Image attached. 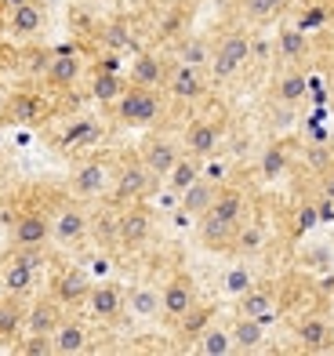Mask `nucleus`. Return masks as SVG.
<instances>
[{
	"label": "nucleus",
	"instance_id": "obj_1",
	"mask_svg": "<svg viewBox=\"0 0 334 356\" xmlns=\"http://www.w3.org/2000/svg\"><path fill=\"white\" fill-rule=\"evenodd\" d=\"M156 178L146 164H142V156L138 153H124L117 156V168H113V186H109V204L113 207H127V204H135L142 200L149 189H156Z\"/></svg>",
	"mask_w": 334,
	"mask_h": 356
},
{
	"label": "nucleus",
	"instance_id": "obj_2",
	"mask_svg": "<svg viewBox=\"0 0 334 356\" xmlns=\"http://www.w3.org/2000/svg\"><path fill=\"white\" fill-rule=\"evenodd\" d=\"M247 62H251V33L240 26L226 29V33L215 40V51H211V62H208L211 84H229Z\"/></svg>",
	"mask_w": 334,
	"mask_h": 356
},
{
	"label": "nucleus",
	"instance_id": "obj_3",
	"mask_svg": "<svg viewBox=\"0 0 334 356\" xmlns=\"http://www.w3.org/2000/svg\"><path fill=\"white\" fill-rule=\"evenodd\" d=\"M113 113L124 127H153L164 117V95H160V88H142V84L127 80Z\"/></svg>",
	"mask_w": 334,
	"mask_h": 356
},
{
	"label": "nucleus",
	"instance_id": "obj_4",
	"mask_svg": "<svg viewBox=\"0 0 334 356\" xmlns=\"http://www.w3.org/2000/svg\"><path fill=\"white\" fill-rule=\"evenodd\" d=\"M44 248H15L11 262L4 266L0 273V287H4V295H15V298H26L29 291L37 287V273L44 266Z\"/></svg>",
	"mask_w": 334,
	"mask_h": 356
},
{
	"label": "nucleus",
	"instance_id": "obj_5",
	"mask_svg": "<svg viewBox=\"0 0 334 356\" xmlns=\"http://www.w3.org/2000/svg\"><path fill=\"white\" fill-rule=\"evenodd\" d=\"M113 186V160L109 156H87L69 175V193L76 200H99Z\"/></svg>",
	"mask_w": 334,
	"mask_h": 356
},
{
	"label": "nucleus",
	"instance_id": "obj_6",
	"mask_svg": "<svg viewBox=\"0 0 334 356\" xmlns=\"http://www.w3.org/2000/svg\"><path fill=\"white\" fill-rule=\"evenodd\" d=\"M84 80V58L73 44H62L51 47V62H47V73H44V88H51L58 95L73 91L76 84Z\"/></svg>",
	"mask_w": 334,
	"mask_h": 356
},
{
	"label": "nucleus",
	"instance_id": "obj_7",
	"mask_svg": "<svg viewBox=\"0 0 334 356\" xmlns=\"http://www.w3.org/2000/svg\"><path fill=\"white\" fill-rule=\"evenodd\" d=\"M87 316L94 323H120L124 313H127V298H124V287L117 280H94L91 291H87Z\"/></svg>",
	"mask_w": 334,
	"mask_h": 356
},
{
	"label": "nucleus",
	"instance_id": "obj_8",
	"mask_svg": "<svg viewBox=\"0 0 334 356\" xmlns=\"http://www.w3.org/2000/svg\"><path fill=\"white\" fill-rule=\"evenodd\" d=\"M47 113H51V102L40 88H22V91H11V99L0 113V124H15V127H29V124H40Z\"/></svg>",
	"mask_w": 334,
	"mask_h": 356
},
{
	"label": "nucleus",
	"instance_id": "obj_9",
	"mask_svg": "<svg viewBox=\"0 0 334 356\" xmlns=\"http://www.w3.org/2000/svg\"><path fill=\"white\" fill-rule=\"evenodd\" d=\"M208 84H211V76L208 70H200V66H189V62H178L174 58L171 66H167V80H164V88L174 102H197L208 95Z\"/></svg>",
	"mask_w": 334,
	"mask_h": 356
},
{
	"label": "nucleus",
	"instance_id": "obj_10",
	"mask_svg": "<svg viewBox=\"0 0 334 356\" xmlns=\"http://www.w3.org/2000/svg\"><path fill=\"white\" fill-rule=\"evenodd\" d=\"M222 135H226V127H222L218 117H197L185 124L182 131V153L197 156V160H211L222 145Z\"/></svg>",
	"mask_w": 334,
	"mask_h": 356
},
{
	"label": "nucleus",
	"instance_id": "obj_11",
	"mask_svg": "<svg viewBox=\"0 0 334 356\" xmlns=\"http://www.w3.org/2000/svg\"><path fill=\"white\" fill-rule=\"evenodd\" d=\"M91 236V215L81 204H62L51 215V240L62 248H76Z\"/></svg>",
	"mask_w": 334,
	"mask_h": 356
},
{
	"label": "nucleus",
	"instance_id": "obj_12",
	"mask_svg": "<svg viewBox=\"0 0 334 356\" xmlns=\"http://www.w3.org/2000/svg\"><path fill=\"white\" fill-rule=\"evenodd\" d=\"M200 298H197V284H193V277L189 273H171L167 277V284L160 287V320H167V323H174L182 313H189L197 305Z\"/></svg>",
	"mask_w": 334,
	"mask_h": 356
},
{
	"label": "nucleus",
	"instance_id": "obj_13",
	"mask_svg": "<svg viewBox=\"0 0 334 356\" xmlns=\"http://www.w3.org/2000/svg\"><path fill=\"white\" fill-rule=\"evenodd\" d=\"M47 29V8L44 0H22L8 11V37H15L19 44L37 40Z\"/></svg>",
	"mask_w": 334,
	"mask_h": 356
},
{
	"label": "nucleus",
	"instance_id": "obj_14",
	"mask_svg": "<svg viewBox=\"0 0 334 356\" xmlns=\"http://www.w3.org/2000/svg\"><path fill=\"white\" fill-rule=\"evenodd\" d=\"M153 233H156V222L149 215V207H142L138 200L120 207V248L138 251L153 240Z\"/></svg>",
	"mask_w": 334,
	"mask_h": 356
},
{
	"label": "nucleus",
	"instance_id": "obj_15",
	"mask_svg": "<svg viewBox=\"0 0 334 356\" xmlns=\"http://www.w3.org/2000/svg\"><path fill=\"white\" fill-rule=\"evenodd\" d=\"M294 342L301 353H331L334 346V320L327 313H309L298 320L294 327Z\"/></svg>",
	"mask_w": 334,
	"mask_h": 356
},
{
	"label": "nucleus",
	"instance_id": "obj_16",
	"mask_svg": "<svg viewBox=\"0 0 334 356\" xmlns=\"http://www.w3.org/2000/svg\"><path fill=\"white\" fill-rule=\"evenodd\" d=\"M91 284H94V280L87 277V269H81V266H62L55 277H51V295L66 305V309H76V305L87 302Z\"/></svg>",
	"mask_w": 334,
	"mask_h": 356
},
{
	"label": "nucleus",
	"instance_id": "obj_17",
	"mask_svg": "<svg viewBox=\"0 0 334 356\" xmlns=\"http://www.w3.org/2000/svg\"><path fill=\"white\" fill-rule=\"evenodd\" d=\"M51 240V218L44 211H19L11 218V244L15 248H44Z\"/></svg>",
	"mask_w": 334,
	"mask_h": 356
},
{
	"label": "nucleus",
	"instance_id": "obj_18",
	"mask_svg": "<svg viewBox=\"0 0 334 356\" xmlns=\"http://www.w3.org/2000/svg\"><path fill=\"white\" fill-rule=\"evenodd\" d=\"M138 156H142V164H146L156 178H167V171L178 164V156H182V149L174 145V138H167V135H149L146 142L138 145Z\"/></svg>",
	"mask_w": 334,
	"mask_h": 356
},
{
	"label": "nucleus",
	"instance_id": "obj_19",
	"mask_svg": "<svg viewBox=\"0 0 334 356\" xmlns=\"http://www.w3.org/2000/svg\"><path fill=\"white\" fill-rule=\"evenodd\" d=\"M236 313L240 316H254L262 323H273L280 316L276 309V287L273 284H251L240 298H236Z\"/></svg>",
	"mask_w": 334,
	"mask_h": 356
},
{
	"label": "nucleus",
	"instance_id": "obj_20",
	"mask_svg": "<svg viewBox=\"0 0 334 356\" xmlns=\"http://www.w3.org/2000/svg\"><path fill=\"white\" fill-rule=\"evenodd\" d=\"M62 320H66V305H62L51 291H47V295H40V298L29 302V309H26V331L51 334Z\"/></svg>",
	"mask_w": 334,
	"mask_h": 356
},
{
	"label": "nucleus",
	"instance_id": "obj_21",
	"mask_svg": "<svg viewBox=\"0 0 334 356\" xmlns=\"http://www.w3.org/2000/svg\"><path fill=\"white\" fill-rule=\"evenodd\" d=\"M236 233H240V225H233V222L218 218L211 211H203L197 218V236H200V244L208 251H233L236 248Z\"/></svg>",
	"mask_w": 334,
	"mask_h": 356
},
{
	"label": "nucleus",
	"instance_id": "obj_22",
	"mask_svg": "<svg viewBox=\"0 0 334 356\" xmlns=\"http://www.w3.org/2000/svg\"><path fill=\"white\" fill-rule=\"evenodd\" d=\"M102 138V124L94 120V117H73L66 127H62V135H58V149L62 153H81V149H91V145H99Z\"/></svg>",
	"mask_w": 334,
	"mask_h": 356
},
{
	"label": "nucleus",
	"instance_id": "obj_23",
	"mask_svg": "<svg viewBox=\"0 0 334 356\" xmlns=\"http://www.w3.org/2000/svg\"><path fill=\"white\" fill-rule=\"evenodd\" d=\"M51 349H55V356H81V353H87V349H91L87 323L66 316V320H62L58 327L51 331Z\"/></svg>",
	"mask_w": 334,
	"mask_h": 356
},
{
	"label": "nucleus",
	"instance_id": "obj_24",
	"mask_svg": "<svg viewBox=\"0 0 334 356\" xmlns=\"http://www.w3.org/2000/svg\"><path fill=\"white\" fill-rule=\"evenodd\" d=\"M208 211L218 215V218H226V222H233V225H244V218H247V193L229 186V182H222L218 193H215V204L208 207Z\"/></svg>",
	"mask_w": 334,
	"mask_h": 356
},
{
	"label": "nucleus",
	"instance_id": "obj_25",
	"mask_svg": "<svg viewBox=\"0 0 334 356\" xmlns=\"http://www.w3.org/2000/svg\"><path fill=\"white\" fill-rule=\"evenodd\" d=\"M167 66L171 62H164L156 51H138L135 62H131V84H142V88H164L167 80Z\"/></svg>",
	"mask_w": 334,
	"mask_h": 356
},
{
	"label": "nucleus",
	"instance_id": "obj_26",
	"mask_svg": "<svg viewBox=\"0 0 334 356\" xmlns=\"http://www.w3.org/2000/svg\"><path fill=\"white\" fill-rule=\"evenodd\" d=\"M215 193H218V182H211V178H203V175H200L193 186H185V189L178 193V207H182V215L200 218V215L215 204Z\"/></svg>",
	"mask_w": 334,
	"mask_h": 356
},
{
	"label": "nucleus",
	"instance_id": "obj_27",
	"mask_svg": "<svg viewBox=\"0 0 334 356\" xmlns=\"http://www.w3.org/2000/svg\"><path fill=\"white\" fill-rule=\"evenodd\" d=\"M229 334H233V349L236 353H258L265 346V323L254 320V316L236 313L233 323H229Z\"/></svg>",
	"mask_w": 334,
	"mask_h": 356
},
{
	"label": "nucleus",
	"instance_id": "obj_28",
	"mask_svg": "<svg viewBox=\"0 0 334 356\" xmlns=\"http://www.w3.org/2000/svg\"><path fill=\"white\" fill-rule=\"evenodd\" d=\"M127 313H131L135 320H160V291L149 287V284H135L127 287Z\"/></svg>",
	"mask_w": 334,
	"mask_h": 356
},
{
	"label": "nucleus",
	"instance_id": "obj_29",
	"mask_svg": "<svg viewBox=\"0 0 334 356\" xmlns=\"http://www.w3.org/2000/svg\"><path fill=\"white\" fill-rule=\"evenodd\" d=\"M215 323V305H208V302H197L189 313H182L178 320L171 323L174 331H178V338H185V342H197V338L203 334Z\"/></svg>",
	"mask_w": 334,
	"mask_h": 356
},
{
	"label": "nucleus",
	"instance_id": "obj_30",
	"mask_svg": "<svg viewBox=\"0 0 334 356\" xmlns=\"http://www.w3.org/2000/svg\"><path fill=\"white\" fill-rule=\"evenodd\" d=\"M124 88H127V80H124L117 70H106V66L87 80V91H91V99L99 102V106H117V99L124 95Z\"/></svg>",
	"mask_w": 334,
	"mask_h": 356
},
{
	"label": "nucleus",
	"instance_id": "obj_31",
	"mask_svg": "<svg viewBox=\"0 0 334 356\" xmlns=\"http://www.w3.org/2000/svg\"><path fill=\"white\" fill-rule=\"evenodd\" d=\"M211 51H215V44L208 37H200V33H185V37L174 40V58L189 62V66H200V70H208Z\"/></svg>",
	"mask_w": 334,
	"mask_h": 356
},
{
	"label": "nucleus",
	"instance_id": "obj_32",
	"mask_svg": "<svg viewBox=\"0 0 334 356\" xmlns=\"http://www.w3.org/2000/svg\"><path fill=\"white\" fill-rule=\"evenodd\" d=\"M47 62H51V47H40L33 40L15 51V70H19L22 76H29V80H44Z\"/></svg>",
	"mask_w": 334,
	"mask_h": 356
},
{
	"label": "nucleus",
	"instance_id": "obj_33",
	"mask_svg": "<svg viewBox=\"0 0 334 356\" xmlns=\"http://www.w3.org/2000/svg\"><path fill=\"white\" fill-rule=\"evenodd\" d=\"M291 168V153H287V145L283 142H269L262 156H258V175L265 178V182H276V178H283Z\"/></svg>",
	"mask_w": 334,
	"mask_h": 356
},
{
	"label": "nucleus",
	"instance_id": "obj_34",
	"mask_svg": "<svg viewBox=\"0 0 334 356\" xmlns=\"http://www.w3.org/2000/svg\"><path fill=\"white\" fill-rule=\"evenodd\" d=\"M193 349L200 356H229V353H236L233 349V334H229V327H222V323H211V327L193 342Z\"/></svg>",
	"mask_w": 334,
	"mask_h": 356
},
{
	"label": "nucleus",
	"instance_id": "obj_35",
	"mask_svg": "<svg viewBox=\"0 0 334 356\" xmlns=\"http://www.w3.org/2000/svg\"><path fill=\"white\" fill-rule=\"evenodd\" d=\"M19 327H26V309H22V298L4 295L0 298V342H11Z\"/></svg>",
	"mask_w": 334,
	"mask_h": 356
},
{
	"label": "nucleus",
	"instance_id": "obj_36",
	"mask_svg": "<svg viewBox=\"0 0 334 356\" xmlns=\"http://www.w3.org/2000/svg\"><path fill=\"white\" fill-rule=\"evenodd\" d=\"M200 175H203V160H197V156L182 153V156H178V164H174V168L167 171L164 182H167V189H171V193H182L185 186H193Z\"/></svg>",
	"mask_w": 334,
	"mask_h": 356
},
{
	"label": "nucleus",
	"instance_id": "obj_37",
	"mask_svg": "<svg viewBox=\"0 0 334 356\" xmlns=\"http://www.w3.org/2000/svg\"><path fill=\"white\" fill-rule=\"evenodd\" d=\"M91 236H94V240H102L106 248L120 244V211H113V204H109L106 211L91 215Z\"/></svg>",
	"mask_w": 334,
	"mask_h": 356
},
{
	"label": "nucleus",
	"instance_id": "obj_38",
	"mask_svg": "<svg viewBox=\"0 0 334 356\" xmlns=\"http://www.w3.org/2000/svg\"><path fill=\"white\" fill-rule=\"evenodd\" d=\"M306 91H309V80H306V73H301V70H287V73L276 76V99L283 106L301 102V99H306Z\"/></svg>",
	"mask_w": 334,
	"mask_h": 356
},
{
	"label": "nucleus",
	"instance_id": "obj_39",
	"mask_svg": "<svg viewBox=\"0 0 334 356\" xmlns=\"http://www.w3.org/2000/svg\"><path fill=\"white\" fill-rule=\"evenodd\" d=\"M276 51H280L283 62H301L306 51H309V40H306V33H301L298 26H283L280 37H276Z\"/></svg>",
	"mask_w": 334,
	"mask_h": 356
},
{
	"label": "nucleus",
	"instance_id": "obj_40",
	"mask_svg": "<svg viewBox=\"0 0 334 356\" xmlns=\"http://www.w3.org/2000/svg\"><path fill=\"white\" fill-rule=\"evenodd\" d=\"M291 0H244V19L254 22V26H265V22H273L280 19L283 11H287Z\"/></svg>",
	"mask_w": 334,
	"mask_h": 356
},
{
	"label": "nucleus",
	"instance_id": "obj_41",
	"mask_svg": "<svg viewBox=\"0 0 334 356\" xmlns=\"http://www.w3.org/2000/svg\"><path fill=\"white\" fill-rule=\"evenodd\" d=\"M262 244H265V229H262L258 222H247V218H244L240 233H236V248H233V251H240V254H254Z\"/></svg>",
	"mask_w": 334,
	"mask_h": 356
},
{
	"label": "nucleus",
	"instance_id": "obj_42",
	"mask_svg": "<svg viewBox=\"0 0 334 356\" xmlns=\"http://www.w3.org/2000/svg\"><path fill=\"white\" fill-rule=\"evenodd\" d=\"M251 284H254V273L247 266H233V269H226V277H222V291L233 298H240Z\"/></svg>",
	"mask_w": 334,
	"mask_h": 356
},
{
	"label": "nucleus",
	"instance_id": "obj_43",
	"mask_svg": "<svg viewBox=\"0 0 334 356\" xmlns=\"http://www.w3.org/2000/svg\"><path fill=\"white\" fill-rule=\"evenodd\" d=\"M15 353H19V356H55L51 334H33V331H26V338H22L19 346H15Z\"/></svg>",
	"mask_w": 334,
	"mask_h": 356
},
{
	"label": "nucleus",
	"instance_id": "obj_44",
	"mask_svg": "<svg viewBox=\"0 0 334 356\" xmlns=\"http://www.w3.org/2000/svg\"><path fill=\"white\" fill-rule=\"evenodd\" d=\"M331 22V8L327 4H312V8H306L298 15V29L301 33H309V29H320V26H327Z\"/></svg>",
	"mask_w": 334,
	"mask_h": 356
},
{
	"label": "nucleus",
	"instance_id": "obj_45",
	"mask_svg": "<svg viewBox=\"0 0 334 356\" xmlns=\"http://www.w3.org/2000/svg\"><path fill=\"white\" fill-rule=\"evenodd\" d=\"M102 44L106 47H113V51H120V47H127L131 44V33H127V22H109L106 29H102Z\"/></svg>",
	"mask_w": 334,
	"mask_h": 356
},
{
	"label": "nucleus",
	"instance_id": "obj_46",
	"mask_svg": "<svg viewBox=\"0 0 334 356\" xmlns=\"http://www.w3.org/2000/svg\"><path fill=\"white\" fill-rule=\"evenodd\" d=\"M320 225V211H316V200H306L294 211V233H309V229H316Z\"/></svg>",
	"mask_w": 334,
	"mask_h": 356
},
{
	"label": "nucleus",
	"instance_id": "obj_47",
	"mask_svg": "<svg viewBox=\"0 0 334 356\" xmlns=\"http://www.w3.org/2000/svg\"><path fill=\"white\" fill-rule=\"evenodd\" d=\"M306 160H309V168L312 171H327V168H334V153L331 149H324V145H309V149H306Z\"/></svg>",
	"mask_w": 334,
	"mask_h": 356
},
{
	"label": "nucleus",
	"instance_id": "obj_48",
	"mask_svg": "<svg viewBox=\"0 0 334 356\" xmlns=\"http://www.w3.org/2000/svg\"><path fill=\"white\" fill-rule=\"evenodd\" d=\"M226 175H229V164H222V160H211L208 168H203V178H211V182H226Z\"/></svg>",
	"mask_w": 334,
	"mask_h": 356
},
{
	"label": "nucleus",
	"instance_id": "obj_49",
	"mask_svg": "<svg viewBox=\"0 0 334 356\" xmlns=\"http://www.w3.org/2000/svg\"><path fill=\"white\" fill-rule=\"evenodd\" d=\"M316 211H320V225L334 222V197H320L316 200Z\"/></svg>",
	"mask_w": 334,
	"mask_h": 356
},
{
	"label": "nucleus",
	"instance_id": "obj_50",
	"mask_svg": "<svg viewBox=\"0 0 334 356\" xmlns=\"http://www.w3.org/2000/svg\"><path fill=\"white\" fill-rule=\"evenodd\" d=\"M324 197H334V168L324 171Z\"/></svg>",
	"mask_w": 334,
	"mask_h": 356
},
{
	"label": "nucleus",
	"instance_id": "obj_51",
	"mask_svg": "<svg viewBox=\"0 0 334 356\" xmlns=\"http://www.w3.org/2000/svg\"><path fill=\"white\" fill-rule=\"evenodd\" d=\"M8 33V0H0V37Z\"/></svg>",
	"mask_w": 334,
	"mask_h": 356
},
{
	"label": "nucleus",
	"instance_id": "obj_52",
	"mask_svg": "<svg viewBox=\"0 0 334 356\" xmlns=\"http://www.w3.org/2000/svg\"><path fill=\"white\" fill-rule=\"evenodd\" d=\"M8 99H11V88H8V80H0V113H4Z\"/></svg>",
	"mask_w": 334,
	"mask_h": 356
},
{
	"label": "nucleus",
	"instance_id": "obj_53",
	"mask_svg": "<svg viewBox=\"0 0 334 356\" xmlns=\"http://www.w3.org/2000/svg\"><path fill=\"white\" fill-rule=\"evenodd\" d=\"M327 8H331V19H334V0H331V4H327Z\"/></svg>",
	"mask_w": 334,
	"mask_h": 356
},
{
	"label": "nucleus",
	"instance_id": "obj_54",
	"mask_svg": "<svg viewBox=\"0 0 334 356\" xmlns=\"http://www.w3.org/2000/svg\"><path fill=\"white\" fill-rule=\"evenodd\" d=\"M331 353H334V346H331Z\"/></svg>",
	"mask_w": 334,
	"mask_h": 356
}]
</instances>
